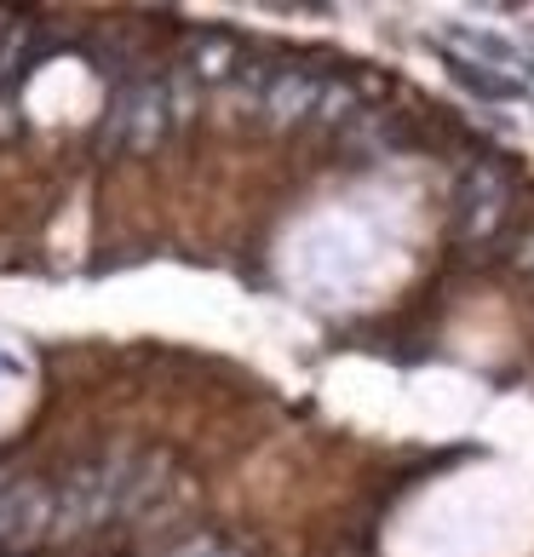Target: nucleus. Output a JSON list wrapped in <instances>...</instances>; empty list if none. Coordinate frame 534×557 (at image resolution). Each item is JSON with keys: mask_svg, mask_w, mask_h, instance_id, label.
I'll use <instances>...</instances> for the list:
<instances>
[{"mask_svg": "<svg viewBox=\"0 0 534 557\" xmlns=\"http://www.w3.org/2000/svg\"><path fill=\"white\" fill-rule=\"evenodd\" d=\"M506 208H511V173L500 161H471L465 178L455 184V201H448V224H455L460 242H488L500 231Z\"/></svg>", "mask_w": 534, "mask_h": 557, "instance_id": "1", "label": "nucleus"}, {"mask_svg": "<svg viewBox=\"0 0 534 557\" xmlns=\"http://www.w3.org/2000/svg\"><path fill=\"white\" fill-rule=\"evenodd\" d=\"M455 40H465L471 52H483V58H500L506 70H523L518 64V47H511V40H500V35H488V29H471V24H460V29H448Z\"/></svg>", "mask_w": 534, "mask_h": 557, "instance_id": "5", "label": "nucleus"}, {"mask_svg": "<svg viewBox=\"0 0 534 557\" xmlns=\"http://www.w3.org/2000/svg\"><path fill=\"white\" fill-rule=\"evenodd\" d=\"M443 64H448V75H455L465 92H477V98H518V87H511V81H500V75L477 70V58H460V52H448Z\"/></svg>", "mask_w": 534, "mask_h": 557, "instance_id": "3", "label": "nucleus"}, {"mask_svg": "<svg viewBox=\"0 0 534 557\" xmlns=\"http://www.w3.org/2000/svg\"><path fill=\"white\" fill-rule=\"evenodd\" d=\"M322 92H327V75H316V70H282L271 81V92H264V110H271L276 121H305V115H316Z\"/></svg>", "mask_w": 534, "mask_h": 557, "instance_id": "2", "label": "nucleus"}, {"mask_svg": "<svg viewBox=\"0 0 534 557\" xmlns=\"http://www.w3.org/2000/svg\"><path fill=\"white\" fill-rule=\"evenodd\" d=\"M392 138H397V121L385 115V110H362L351 127H345V144H351V150H368V156L385 150Z\"/></svg>", "mask_w": 534, "mask_h": 557, "instance_id": "4", "label": "nucleus"}]
</instances>
